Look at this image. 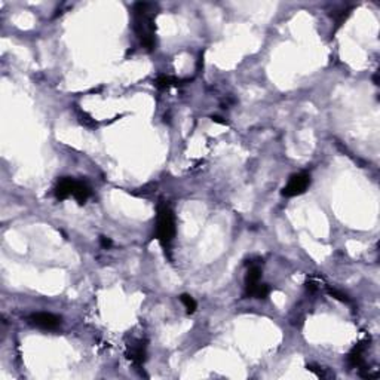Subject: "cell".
I'll return each mask as SVG.
<instances>
[{"instance_id": "cell-6", "label": "cell", "mask_w": 380, "mask_h": 380, "mask_svg": "<svg viewBox=\"0 0 380 380\" xmlns=\"http://www.w3.org/2000/svg\"><path fill=\"white\" fill-rule=\"evenodd\" d=\"M129 358L135 366H141L146 361V343L143 340H138L129 346Z\"/></svg>"}, {"instance_id": "cell-10", "label": "cell", "mask_w": 380, "mask_h": 380, "mask_svg": "<svg viewBox=\"0 0 380 380\" xmlns=\"http://www.w3.org/2000/svg\"><path fill=\"white\" fill-rule=\"evenodd\" d=\"M269 293H270V287L267 284H261V282H258L253 288L245 290V296L254 297V299H266L269 296Z\"/></svg>"}, {"instance_id": "cell-7", "label": "cell", "mask_w": 380, "mask_h": 380, "mask_svg": "<svg viewBox=\"0 0 380 380\" xmlns=\"http://www.w3.org/2000/svg\"><path fill=\"white\" fill-rule=\"evenodd\" d=\"M367 348V342H361L358 343L349 354L348 357V361H349V366L351 367H361L364 364V358H363V354Z\"/></svg>"}, {"instance_id": "cell-9", "label": "cell", "mask_w": 380, "mask_h": 380, "mask_svg": "<svg viewBox=\"0 0 380 380\" xmlns=\"http://www.w3.org/2000/svg\"><path fill=\"white\" fill-rule=\"evenodd\" d=\"M89 196H91V188L86 183H83V182H76V186H74V190H73V197L80 205H83L88 200Z\"/></svg>"}, {"instance_id": "cell-2", "label": "cell", "mask_w": 380, "mask_h": 380, "mask_svg": "<svg viewBox=\"0 0 380 380\" xmlns=\"http://www.w3.org/2000/svg\"><path fill=\"white\" fill-rule=\"evenodd\" d=\"M156 236L165 250L170 248V245L176 236V215L167 203H161L158 206Z\"/></svg>"}, {"instance_id": "cell-12", "label": "cell", "mask_w": 380, "mask_h": 380, "mask_svg": "<svg viewBox=\"0 0 380 380\" xmlns=\"http://www.w3.org/2000/svg\"><path fill=\"white\" fill-rule=\"evenodd\" d=\"M180 300H182V303L185 305L188 314H193V312L196 311L197 303L194 302V299H193L191 296H189V294H182V296H180Z\"/></svg>"}, {"instance_id": "cell-5", "label": "cell", "mask_w": 380, "mask_h": 380, "mask_svg": "<svg viewBox=\"0 0 380 380\" xmlns=\"http://www.w3.org/2000/svg\"><path fill=\"white\" fill-rule=\"evenodd\" d=\"M76 182L74 179H70V177H63L58 185L55 186V196L58 200H64L67 199L68 196H73V190H74V186H76Z\"/></svg>"}, {"instance_id": "cell-14", "label": "cell", "mask_w": 380, "mask_h": 380, "mask_svg": "<svg viewBox=\"0 0 380 380\" xmlns=\"http://www.w3.org/2000/svg\"><path fill=\"white\" fill-rule=\"evenodd\" d=\"M100 242H101V247H103V248H106V250H107V248H110V247L113 245L112 239H110V238H106V236H101V238H100Z\"/></svg>"}, {"instance_id": "cell-16", "label": "cell", "mask_w": 380, "mask_h": 380, "mask_svg": "<svg viewBox=\"0 0 380 380\" xmlns=\"http://www.w3.org/2000/svg\"><path fill=\"white\" fill-rule=\"evenodd\" d=\"M306 288H308L309 291H315V290H317V285H315L314 282H308V284H306Z\"/></svg>"}, {"instance_id": "cell-1", "label": "cell", "mask_w": 380, "mask_h": 380, "mask_svg": "<svg viewBox=\"0 0 380 380\" xmlns=\"http://www.w3.org/2000/svg\"><path fill=\"white\" fill-rule=\"evenodd\" d=\"M156 6L152 3H135L134 6V30L144 48L152 51L155 48V16Z\"/></svg>"}, {"instance_id": "cell-13", "label": "cell", "mask_w": 380, "mask_h": 380, "mask_svg": "<svg viewBox=\"0 0 380 380\" xmlns=\"http://www.w3.org/2000/svg\"><path fill=\"white\" fill-rule=\"evenodd\" d=\"M328 294H330V296H333L334 299H337V300L343 302V303H349V302H351V300L348 299V296H346V294H343V293H340V291H337V290H334V288H328Z\"/></svg>"}, {"instance_id": "cell-3", "label": "cell", "mask_w": 380, "mask_h": 380, "mask_svg": "<svg viewBox=\"0 0 380 380\" xmlns=\"http://www.w3.org/2000/svg\"><path fill=\"white\" fill-rule=\"evenodd\" d=\"M311 185V176L306 173H299L290 177L287 186L282 189V196L285 197H293V196H299L302 193H305L306 189Z\"/></svg>"}, {"instance_id": "cell-8", "label": "cell", "mask_w": 380, "mask_h": 380, "mask_svg": "<svg viewBox=\"0 0 380 380\" xmlns=\"http://www.w3.org/2000/svg\"><path fill=\"white\" fill-rule=\"evenodd\" d=\"M261 279V269L258 264H251L247 275H245V290L253 288L254 285H257Z\"/></svg>"}, {"instance_id": "cell-15", "label": "cell", "mask_w": 380, "mask_h": 380, "mask_svg": "<svg viewBox=\"0 0 380 380\" xmlns=\"http://www.w3.org/2000/svg\"><path fill=\"white\" fill-rule=\"evenodd\" d=\"M211 121L215 122V124H221V125H226V124H227V122L223 121V118H220V116H211Z\"/></svg>"}, {"instance_id": "cell-11", "label": "cell", "mask_w": 380, "mask_h": 380, "mask_svg": "<svg viewBox=\"0 0 380 380\" xmlns=\"http://www.w3.org/2000/svg\"><path fill=\"white\" fill-rule=\"evenodd\" d=\"M177 83H180V80H177L171 76H167V74H161L155 80V86L158 89H167V88H170L173 85H177Z\"/></svg>"}, {"instance_id": "cell-4", "label": "cell", "mask_w": 380, "mask_h": 380, "mask_svg": "<svg viewBox=\"0 0 380 380\" xmlns=\"http://www.w3.org/2000/svg\"><path fill=\"white\" fill-rule=\"evenodd\" d=\"M30 322L37 327V328H42V330H55L60 327L61 324V318L54 315V314H48V312H37V314H33L30 318Z\"/></svg>"}]
</instances>
